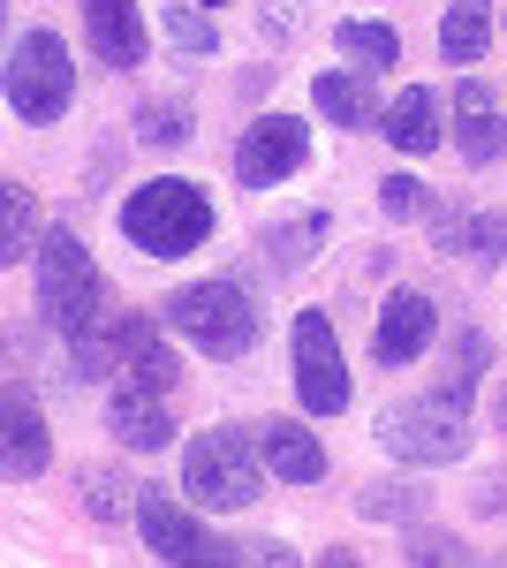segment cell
Masks as SVG:
<instances>
[{"label":"cell","instance_id":"6da1fadb","mask_svg":"<svg viewBox=\"0 0 507 568\" xmlns=\"http://www.w3.org/2000/svg\"><path fill=\"white\" fill-rule=\"evenodd\" d=\"M122 235L144 251V258H182L212 235V197L197 182L182 175H160V182H136L122 197Z\"/></svg>","mask_w":507,"mask_h":568},{"label":"cell","instance_id":"7a4b0ae2","mask_svg":"<svg viewBox=\"0 0 507 568\" xmlns=\"http://www.w3.org/2000/svg\"><path fill=\"white\" fill-rule=\"evenodd\" d=\"M168 326L190 349H205L212 364H235V356L257 349V304L243 281H190V288H174Z\"/></svg>","mask_w":507,"mask_h":568},{"label":"cell","instance_id":"3957f363","mask_svg":"<svg viewBox=\"0 0 507 568\" xmlns=\"http://www.w3.org/2000/svg\"><path fill=\"white\" fill-rule=\"evenodd\" d=\"M379 447L417 463V470H447L469 455V402L455 394H409V402H386L379 409Z\"/></svg>","mask_w":507,"mask_h":568},{"label":"cell","instance_id":"277c9868","mask_svg":"<svg viewBox=\"0 0 507 568\" xmlns=\"http://www.w3.org/2000/svg\"><path fill=\"white\" fill-rule=\"evenodd\" d=\"M39 304H45V326L69 334V342L107 318V273L91 265V251L69 227H53L39 243Z\"/></svg>","mask_w":507,"mask_h":568},{"label":"cell","instance_id":"5b68a950","mask_svg":"<svg viewBox=\"0 0 507 568\" xmlns=\"http://www.w3.org/2000/svg\"><path fill=\"white\" fill-rule=\"evenodd\" d=\"M69 99H77V61H69V39L61 31H23V39L8 45V106H16V122H61L69 114Z\"/></svg>","mask_w":507,"mask_h":568},{"label":"cell","instance_id":"8992f818","mask_svg":"<svg viewBox=\"0 0 507 568\" xmlns=\"http://www.w3.org/2000/svg\"><path fill=\"white\" fill-rule=\"evenodd\" d=\"M257 455L243 433H227V425H212V433L190 439V455H182V493L197 500V508H212V516H243V508H257Z\"/></svg>","mask_w":507,"mask_h":568},{"label":"cell","instance_id":"52a82bcc","mask_svg":"<svg viewBox=\"0 0 507 568\" xmlns=\"http://www.w3.org/2000/svg\"><path fill=\"white\" fill-rule=\"evenodd\" d=\"M136 530H144V546H152L160 561H174V568H197V561H288V546H273V538H265V546H227V538L197 530L168 493H144V500H136Z\"/></svg>","mask_w":507,"mask_h":568},{"label":"cell","instance_id":"ba28073f","mask_svg":"<svg viewBox=\"0 0 507 568\" xmlns=\"http://www.w3.org/2000/svg\"><path fill=\"white\" fill-rule=\"evenodd\" d=\"M288 349H296V394L311 417H341L348 409V364H341V342H334V318L326 311H303L288 326Z\"/></svg>","mask_w":507,"mask_h":568},{"label":"cell","instance_id":"9c48e42d","mask_svg":"<svg viewBox=\"0 0 507 568\" xmlns=\"http://www.w3.org/2000/svg\"><path fill=\"white\" fill-rule=\"evenodd\" d=\"M311 160V130H303L296 114H257L243 144H235V182L243 190H273V182H288Z\"/></svg>","mask_w":507,"mask_h":568},{"label":"cell","instance_id":"30bf717a","mask_svg":"<svg viewBox=\"0 0 507 568\" xmlns=\"http://www.w3.org/2000/svg\"><path fill=\"white\" fill-rule=\"evenodd\" d=\"M432 334H439V304L424 288H394L379 304V326H372V356L386 372H402V364H417L432 349Z\"/></svg>","mask_w":507,"mask_h":568},{"label":"cell","instance_id":"8fae6325","mask_svg":"<svg viewBox=\"0 0 507 568\" xmlns=\"http://www.w3.org/2000/svg\"><path fill=\"white\" fill-rule=\"evenodd\" d=\"M77 8H84V31H91V61H107L114 77L144 69V45H152V31H144L136 0H77Z\"/></svg>","mask_w":507,"mask_h":568},{"label":"cell","instance_id":"7c38bea8","mask_svg":"<svg viewBox=\"0 0 507 568\" xmlns=\"http://www.w3.org/2000/svg\"><path fill=\"white\" fill-rule=\"evenodd\" d=\"M107 433L122 439L129 455H160L174 439V417H168V402H160V387H114L107 394Z\"/></svg>","mask_w":507,"mask_h":568},{"label":"cell","instance_id":"4fadbf2b","mask_svg":"<svg viewBox=\"0 0 507 568\" xmlns=\"http://www.w3.org/2000/svg\"><path fill=\"white\" fill-rule=\"evenodd\" d=\"M0 417H8V425H0V433H8V455H0V463H8V485H31L45 463H53V433H45L39 402H31L23 387H8Z\"/></svg>","mask_w":507,"mask_h":568},{"label":"cell","instance_id":"5bb4252c","mask_svg":"<svg viewBox=\"0 0 507 568\" xmlns=\"http://www.w3.org/2000/svg\"><path fill=\"white\" fill-rule=\"evenodd\" d=\"M455 144H463L469 168H493L507 152V122H500V99L477 84V77H463L455 84Z\"/></svg>","mask_w":507,"mask_h":568},{"label":"cell","instance_id":"9a60e30c","mask_svg":"<svg viewBox=\"0 0 507 568\" xmlns=\"http://www.w3.org/2000/svg\"><path fill=\"white\" fill-rule=\"evenodd\" d=\"M257 455L273 463L281 485H318L326 478V447H318L311 425H296V417H265V425H257Z\"/></svg>","mask_w":507,"mask_h":568},{"label":"cell","instance_id":"2e32d148","mask_svg":"<svg viewBox=\"0 0 507 568\" xmlns=\"http://www.w3.org/2000/svg\"><path fill=\"white\" fill-rule=\"evenodd\" d=\"M311 106H318L334 130H379V99H372L364 77H341V69L311 77Z\"/></svg>","mask_w":507,"mask_h":568},{"label":"cell","instance_id":"e0dca14e","mask_svg":"<svg viewBox=\"0 0 507 568\" xmlns=\"http://www.w3.org/2000/svg\"><path fill=\"white\" fill-rule=\"evenodd\" d=\"M114 349H122V372L136 379V387H174V356L168 342L152 334V318H114Z\"/></svg>","mask_w":507,"mask_h":568},{"label":"cell","instance_id":"ac0fdd59","mask_svg":"<svg viewBox=\"0 0 507 568\" xmlns=\"http://www.w3.org/2000/svg\"><path fill=\"white\" fill-rule=\"evenodd\" d=\"M379 130L394 136V152H417V160H424V152H439V99H432L424 84H409L379 114Z\"/></svg>","mask_w":507,"mask_h":568},{"label":"cell","instance_id":"d6986e66","mask_svg":"<svg viewBox=\"0 0 507 568\" xmlns=\"http://www.w3.org/2000/svg\"><path fill=\"white\" fill-rule=\"evenodd\" d=\"M485 39H493L485 0H455V8L439 16V53H447V61H485Z\"/></svg>","mask_w":507,"mask_h":568},{"label":"cell","instance_id":"ffe728a7","mask_svg":"<svg viewBox=\"0 0 507 568\" xmlns=\"http://www.w3.org/2000/svg\"><path fill=\"white\" fill-rule=\"evenodd\" d=\"M31 235H39L31 190H23V182H8V190H0V265H23V258H31Z\"/></svg>","mask_w":507,"mask_h":568},{"label":"cell","instance_id":"44dd1931","mask_svg":"<svg viewBox=\"0 0 507 568\" xmlns=\"http://www.w3.org/2000/svg\"><path fill=\"white\" fill-rule=\"evenodd\" d=\"M318 243H326V213H303V220H288V227H265V258L281 265V273L311 265Z\"/></svg>","mask_w":507,"mask_h":568},{"label":"cell","instance_id":"7402d4cb","mask_svg":"<svg viewBox=\"0 0 507 568\" xmlns=\"http://www.w3.org/2000/svg\"><path fill=\"white\" fill-rule=\"evenodd\" d=\"M190 136H197V122H190V106H182V99H144V106H136V144L174 152V144H190Z\"/></svg>","mask_w":507,"mask_h":568},{"label":"cell","instance_id":"603a6c76","mask_svg":"<svg viewBox=\"0 0 507 568\" xmlns=\"http://www.w3.org/2000/svg\"><path fill=\"white\" fill-rule=\"evenodd\" d=\"M334 45H341V53H356L364 69H394V61H402V39H394V23H341Z\"/></svg>","mask_w":507,"mask_h":568},{"label":"cell","instance_id":"cb8c5ba5","mask_svg":"<svg viewBox=\"0 0 507 568\" xmlns=\"http://www.w3.org/2000/svg\"><path fill=\"white\" fill-rule=\"evenodd\" d=\"M356 508L379 516V524H417V516H424V485H364Z\"/></svg>","mask_w":507,"mask_h":568},{"label":"cell","instance_id":"d4e9b609","mask_svg":"<svg viewBox=\"0 0 507 568\" xmlns=\"http://www.w3.org/2000/svg\"><path fill=\"white\" fill-rule=\"evenodd\" d=\"M168 39L182 45V53H212L220 31H212V16L197 8V0H168Z\"/></svg>","mask_w":507,"mask_h":568},{"label":"cell","instance_id":"484cf974","mask_svg":"<svg viewBox=\"0 0 507 568\" xmlns=\"http://www.w3.org/2000/svg\"><path fill=\"white\" fill-rule=\"evenodd\" d=\"M84 508H91V524H122L129 478H122V470H84Z\"/></svg>","mask_w":507,"mask_h":568},{"label":"cell","instance_id":"4316f807","mask_svg":"<svg viewBox=\"0 0 507 568\" xmlns=\"http://www.w3.org/2000/svg\"><path fill=\"white\" fill-rule=\"evenodd\" d=\"M463 251H469L477 265H507V220H500V213H469Z\"/></svg>","mask_w":507,"mask_h":568},{"label":"cell","instance_id":"83f0119b","mask_svg":"<svg viewBox=\"0 0 507 568\" xmlns=\"http://www.w3.org/2000/svg\"><path fill=\"white\" fill-rule=\"evenodd\" d=\"M379 213L386 220H417V213H432V190H424L417 175H386L379 182Z\"/></svg>","mask_w":507,"mask_h":568},{"label":"cell","instance_id":"f1b7e54d","mask_svg":"<svg viewBox=\"0 0 507 568\" xmlns=\"http://www.w3.org/2000/svg\"><path fill=\"white\" fill-rule=\"evenodd\" d=\"M477 372H485V334H477V326H463V334H455V372H447V394H455V402H469Z\"/></svg>","mask_w":507,"mask_h":568},{"label":"cell","instance_id":"f546056e","mask_svg":"<svg viewBox=\"0 0 507 568\" xmlns=\"http://www.w3.org/2000/svg\"><path fill=\"white\" fill-rule=\"evenodd\" d=\"M409 561H424V568H447V561H469V546H455L447 530H417V538H409Z\"/></svg>","mask_w":507,"mask_h":568},{"label":"cell","instance_id":"4dcf8cb0","mask_svg":"<svg viewBox=\"0 0 507 568\" xmlns=\"http://www.w3.org/2000/svg\"><path fill=\"white\" fill-rule=\"evenodd\" d=\"M463 227H469V213H439V205H432V243H439V251H463Z\"/></svg>","mask_w":507,"mask_h":568},{"label":"cell","instance_id":"1f68e13d","mask_svg":"<svg viewBox=\"0 0 507 568\" xmlns=\"http://www.w3.org/2000/svg\"><path fill=\"white\" fill-rule=\"evenodd\" d=\"M493 425H500V433H507V379H500V387H493Z\"/></svg>","mask_w":507,"mask_h":568}]
</instances>
